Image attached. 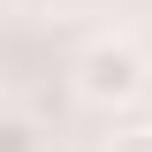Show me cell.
Returning a JSON list of instances; mask_svg holds the SVG:
<instances>
[{"instance_id":"cell-1","label":"cell","mask_w":152,"mask_h":152,"mask_svg":"<svg viewBox=\"0 0 152 152\" xmlns=\"http://www.w3.org/2000/svg\"><path fill=\"white\" fill-rule=\"evenodd\" d=\"M145 53H137L129 38H91L84 53H76V99H91V107H129L145 99Z\"/></svg>"},{"instance_id":"cell-2","label":"cell","mask_w":152,"mask_h":152,"mask_svg":"<svg viewBox=\"0 0 152 152\" xmlns=\"http://www.w3.org/2000/svg\"><path fill=\"white\" fill-rule=\"evenodd\" d=\"M0 152H46V137H38L31 114H0Z\"/></svg>"},{"instance_id":"cell-3","label":"cell","mask_w":152,"mask_h":152,"mask_svg":"<svg viewBox=\"0 0 152 152\" xmlns=\"http://www.w3.org/2000/svg\"><path fill=\"white\" fill-rule=\"evenodd\" d=\"M114 152H152V129H122V137H114Z\"/></svg>"}]
</instances>
